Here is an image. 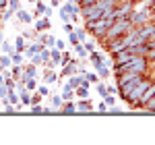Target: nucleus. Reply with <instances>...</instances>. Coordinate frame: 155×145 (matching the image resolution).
I'll return each instance as SVG.
<instances>
[{"label":"nucleus","mask_w":155,"mask_h":145,"mask_svg":"<svg viewBox=\"0 0 155 145\" xmlns=\"http://www.w3.org/2000/svg\"><path fill=\"white\" fill-rule=\"evenodd\" d=\"M147 60H149V69H155V48L147 52Z\"/></svg>","instance_id":"obj_34"},{"label":"nucleus","mask_w":155,"mask_h":145,"mask_svg":"<svg viewBox=\"0 0 155 145\" xmlns=\"http://www.w3.org/2000/svg\"><path fill=\"white\" fill-rule=\"evenodd\" d=\"M48 29H52V21H50V17H39V19H35V31H48Z\"/></svg>","instance_id":"obj_10"},{"label":"nucleus","mask_w":155,"mask_h":145,"mask_svg":"<svg viewBox=\"0 0 155 145\" xmlns=\"http://www.w3.org/2000/svg\"><path fill=\"white\" fill-rule=\"evenodd\" d=\"M11 77H15V79H19L21 77V72H23V64H11Z\"/></svg>","instance_id":"obj_24"},{"label":"nucleus","mask_w":155,"mask_h":145,"mask_svg":"<svg viewBox=\"0 0 155 145\" xmlns=\"http://www.w3.org/2000/svg\"><path fill=\"white\" fill-rule=\"evenodd\" d=\"M95 72L99 75V79H107L112 71H110V66H107L104 60H99V62H95Z\"/></svg>","instance_id":"obj_13"},{"label":"nucleus","mask_w":155,"mask_h":145,"mask_svg":"<svg viewBox=\"0 0 155 145\" xmlns=\"http://www.w3.org/2000/svg\"><path fill=\"white\" fill-rule=\"evenodd\" d=\"M68 42H71L72 46H74V44H79V39H77V35H74V31H72V33H68Z\"/></svg>","instance_id":"obj_52"},{"label":"nucleus","mask_w":155,"mask_h":145,"mask_svg":"<svg viewBox=\"0 0 155 145\" xmlns=\"http://www.w3.org/2000/svg\"><path fill=\"white\" fill-rule=\"evenodd\" d=\"M15 52H21V54L25 52V37L23 35H17V39H15Z\"/></svg>","instance_id":"obj_22"},{"label":"nucleus","mask_w":155,"mask_h":145,"mask_svg":"<svg viewBox=\"0 0 155 145\" xmlns=\"http://www.w3.org/2000/svg\"><path fill=\"white\" fill-rule=\"evenodd\" d=\"M15 15H17V21H19V23H23V25H29L31 21H33V15H31L29 11H25V8H19Z\"/></svg>","instance_id":"obj_12"},{"label":"nucleus","mask_w":155,"mask_h":145,"mask_svg":"<svg viewBox=\"0 0 155 145\" xmlns=\"http://www.w3.org/2000/svg\"><path fill=\"white\" fill-rule=\"evenodd\" d=\"M0 39H2V35H0Z\"/></svg>","instance_id":"obj_57"},{"label":"nucleus","mask_w":155,"mask_h":145,"mask_svg":"<svg viewBox=\"0 0 155 145\" xmlns=\"http://www.w3.org/2000/svg\"><path fill=\"white\" fill-rule=\"evenodd\" d=\"M128 29H132V23L128 21V17H124V19H116L114 23L107 27V31L104 33V37H101V42L106 44V42H110V39H116V37H122Z\"/></svg>","instance_id":"obj_1"},{"label":"nucleus","mask_w":155,"mask_h":145,"mask_svg":"<svg viewBox=\"0 0 155 145\" xmlns=\"http://www.w3.org/2000/svg\"><path fill=\"white\" fill-rule=\"evenodd\" d=\"M60 19H62V23L64 21H71V12L66 8V4H60Z\"/></svg>","instance_id":"obj_26"},{"label":"nucleus","mask_w":155,"mask_h":145,"mask_svg":"<svg viewBox=\"0 0 155 145\" xmlns=\"http://www.w3.org/2000/svg\"><path fill=\"white\" fill-rule=\"evenodd\" d=\"M8 8L17 12L19 8H21V0H8Z\"/></svg>","instance_id":"obj_42"},{"label":"nucleus","mask_w":155,"mask_h":145,"mask_svg":"<svg viewBox=\"0 0 155 145\" xmlns=\"http://www.w3.org/2000/svg\"><path fill=\"white\" fill-rule=\"evenodd\" d=\"M60 114H77V106H74V102H72V99L64 102L62 108H60Z\"/></svg>","instance_id":"obj_16"},{"label":"nucleus","mask_w":155,"mask_h":145,"mask_svg":"<svg viewBox=\"0 0 155 145\" xmlns=\"http://www.w3.org/2000/svg\"><path fill=\"white\" fill-rule=\"evenodd\" d=\"M35 87H37L35 79H27V81H25V89H27V91H35Z\"/></svg>","instance_id":"obj_35"},{"label":"nucleus","mask_w":155,"mask_h":145,"mask_svg":"<svg viewBox=\"0 0 155 145\" xmlns=\"http://www.w3.org/2000/svg\"><path fill=\"white\" fill-rule=\"evenodd\" d=\"M41 112H44L41 104H31V114H41Z\"/></svg>","instance_id":"obj_46"},{"label":"nucleus","mask_w":155,"mask_h":145,"mask_svg":"<svg viewBox=\"0 0 155 145\" xmlns=\"http://www.w3.org/2000/svg\"><path fill=\"white\" fill-rule=\"evenodd\" d=\"M145 112H151V114H155V96L151 97V99H149V102H147V106H145Z\"/></svg>","instance_id":"obj_36"},{"label":"nucleus","mask_w":155,"mask_h":145,"mask_svg":"<svg viewBox=\"0 0 155 145\" xmlns=\"http://www.w3.org/2000/svg\"><path fill=\"white\" fill-rule=\"evenodd\" d=\"M12 15H15V11H11V8H2V19H0V21H2V23H4V21H11Z\"/></svg>","instance_id":"obj_32"},{"label":"nucleus","mask_w":155,"mask_h":145,"mask_svg":"<svg viewBox=\"0 0 155 145\" xmlns=\"http://www.w3.org/2000/svg\"><path fill=\"white\" fill-rule=\"evenodd\" d=\"M12 52H15V44L6 42V39H2V54H8V56H11Z\"/></svg>","instance_id":"obj_25"},{"label":"nucleus","mask_w":155,"mask_h":145,"mask_svg":"<svg viewBox=\"0 0 155 145\" xmlns=\"http://www.w3.org/2000/svg\"><path fill=\"white\" fill-rule=\"evenodd\" d=\"M50 102H52V108H54V112H56V114H60V108H62L64 99H62L60 96H52V97H50Z\"/></svg>","instance_id":"obj_19"},{"label":"nucleus","mask_w":155,"mask_h":145,"mask_svg":"<svg viewBox=\"0 0 155 145\" xmlns=\"http://www.w3.org/2000/svg\"><path fill=\"white\" fill-rule=\"evenodd\" d=\"M50 4H52V6H60V4H62V0H50Z\"/></svg>","instance_id":"obj_53"},{"label":"nucleus","mask_w":155,"mask_h":145,"mask_svg":"<svg viewBox=\"0 0 155 145\" xmlns=\"http://www.w3.org/2000/svg\"><path fill=\"white\" fill-rule=\"evenodd\" d=\"M97 110H99L101 114H104V112H107V106H106V102H104V99H101V102L97 104Z\"/></svg>","instance_id":"obj_49"},{"label":"nucleus","mask_w":155,"mask_h":145,"mask_svg":"<svg viewBox=\"0 0 155 145\" xmlns=\"http://www.w3.org/2000/svg\"><path fill=\"white\" fill-rule=\"evenodd\" d=\"M112 23H114V21H107V19H104V17H101V19H95V21H87V23H85V27H87V31H91L97 39H101V37H104V33L107 31V27H110Z\"/></svg>","instance_id":"obj_3"},{"label":"nucleus","mask_w":155,"mask_h":145,"mask_svg":"<svg viewBox=\"0 0 155 145\" xmlns=\"http://www.w3.org/2000/svg\"><path fill=\"white\" fill-rule=\"evenodd\" d=\"M35 91H37V93H39L41 97H50V87H48L46 83H44V85H37Z\"/></svg>","instance_id":"obj_27"},{"label":"nucleus","mask_w":155,"mask_h":145,"mask_svg":"<svg viewBox=\"0 0 155 145\" xmlns=\"http://www.w3.org/2000/svg\"><path fill=\"white\" fill-rule=\"evenodd\" d=\"M81 44L85 46V50H87V52H93V50H97V48H95V42H91V39H85V42H81Z\"/></svg>","instance_id":"obj_39"},{"label":"nucleus","mask_w":155,"mask_h":145,"mask_svg":"<svg viewBox=\"0 0 155 145\" xmlns=\"http://www.w3.org/2000/svg\"><path fill=\"white\" fill-rule=\"evenodd\" d=\"M137 33H139V37L143 39V44L147 42V39L155 37V19L153 21H147V23H143V25H139V27H137Z\"/></svg>","instance_id":"obj_6"},{"label":"nucleus","mask_w":155,"mask_h":145,"mask_svg":"<svg viewBox=\"0 0 155 145\" xmlns=\"http://www.w3.org/2000/svg\"><path fill=\"white\" fill-rule=\"evenodd\" d=\"M104 102H106V106H107V108L116 106V97L112 96V93H106V96H104Z\"/></svg>","instance_id":"obj_33"},{"label":"nucleus","mask_w":155,"mask_h":145,"mask_svg":"<svg viewBox=\"0 0 155 145\" xmlns=\"http://www.w3.org/2000/svg\"><path fill=\"white\" fill-rule=\"evenodd\" d=\"M130 56H132V52L128 48H124V50H120V52H114L112 60H114V64H124V62L130 60Z\"/></svg>","instance_id":"obj_7"},{"label":"nucleus","mask_w":155,"mask_h":145,"mask_svg":"<svg viewBox=\"0 0 155 145\" xmlns=\"http://www.w3.org/2000/svg\"><path fill=\"white\" fill-rule=\"evenodd\" d=\"M62 31L68 35V33H72L74 31V25H72V21H64V27H62Z\"/></svg>","instance_id":"obj_40"},{"label":"nucleus","mask_w":155,"mask_h":145,"mask_svg":"<svg viewBox=\"0 0 155 145\" xmlns=\"http://www.w3.org/2000/svg\"><path fill=\"white\" fill-rule=\"evenodd\" d=\"M35 39H37V42H41L46 48H54V44H56V37L50 35V33H44V31H39V33L35 35Z\"/></svg>","instance_id":"obj_9"},{"label":"nucleus","mask_w":155,"mask_h":145,"mask_svg":"<svg viewBox=\"0 0 155 145\" xmlns=\"http://www.w3.org/2000/svg\"><path fill=\"white\" fill-rule=\"evenodd\" d=\"M54 48H58L60 52H64V50H68V46H66V42H64V39H56Z\"/></svg>","instance_id":"obj_43"},{"label":"nucleus","mask_w":155,"mask_h":145,"mask_svg":"<svg viewBox=\"0 0 155 145\" xmlns=\"http://www.w3.org/2000/svg\"><path fill=\"white\" fill-rule=\"evenodd\" d=\"M35 35H37L35 31H23V37H25V39H35Z\"/></svg>","instance_id":"obj_47"},{"label":"nucleus","mask_w":155,"mask_h":145,"mask_svg":"<svg viewBox=\"0 0 155 145\" xmlns=\"http://www.w3.org/2000/svg\"><path fill=\"white\" fill-rule=\"evenodd\" d=\"M74 106H77V112H91V110H93V102H91L89 97H85L81 102H77Z\"/></svg>","instance_id":"obj_15"},{"label":"nucleus","mask_w":155,"mask_h":145,"mask_svg":"<svg viewBox=\"0 0 155 145\" xmlns=\"http://www.w3.org/2000/svg\"><path fill=\"white\" fill-rule=\"evenodd\" d=\"M87 58H89V60L93 62V64H95V62H99V60H104V56H101V54H99L97 50H93V52H89V56H87Z\"/></svg>","instance_id":"obj_30"},{"label":"nucleus","mask_w":155,"mask_h":145,"mask_svg":"<svg viewBox=\"0 0 155 145\" xmlns=\"http://www.w3.org/2000/svg\"><path fill=\"white\" fill-rule=\"evenodd\" d=\"M95 87H97V93H99V97H104L107 93V85L106 83H95Z\"/></svg>","instance_id":"obj_38"},{"label":"nucleus","mask_w":155,"mask_h":145,"mask_svg":"<svg viewBox=\"0 0 155 145\" xmlns=\"http://www.w3.org/2000/svg\"><path fill=\"white\" fill-rule=\"evenodd\" d=\"M153 96H155V81H151V83L147 85V89L143 91V96L139 97V99H137V104L132 106V110H143L145 106H147V102H149Z\"/></svg>","instance_id":"obj_5"},{"label":"nucleus","mask_w":155,"mask_h":145,"mask_svg":"<svg viewBox=\"0 0 155 145\" xmlns=\"http://www.w3.org/2000/svg\"><path fill=\"white\" fill-rule=\"evenodd\" d=\"M60 97L64 99V102H68V99H74V89H71L68 85H62V93H60Z\"/></svg>","instance_id":"obj_17"},{"label":"nucleus","mask_w":155,"mask_h":145,"mask_svg":"<svg viewBox=\"0 0 155 145\" xmlns=\"http://www.w3.org/2000/svg\"><path fill=\"white\" fill-rule=\"evenodd\" d=\"M29 2H31V4H35V2H37V0H29Z\"/></svg>","instance_id":"obj_55"},{"label":"nucleus","mask_w":155,"mask_h":145,"mask_svg":"<svg viewBox=\"0 0 155 145\" xmlns=\"http://www.w3.org/2000/svg\"><path fill=\"white\" fill-rule=\"evenodd\" d=\"M85 79H87V81H89V83H99V75H97V72H87L85 71Z\"/></svg>","instance_id":"obj_28"},{"label":"nucleus","mask_w":155,"mask_h":145,"mask_svg":"<svg viewBox=\"0 0 155 145\" xmlns=\"http://www.w3.org/2000/svg\"><path fill=\"white\" fill-rule=\"evenodd\" d=\"M29 62H31V64H35V66H39V64H44V60H41V56H39V52H37V54H33V56H29Z\"/></svg>","instance_id":"obj_37"},{"label":"nucleus","mask_w":155,"mask_h":145,"mask_svg":"<svg viewBox=\"0 0 155 145\" xmlns=\"http://www.w3.org/2000/svg\"><path fill=\"white\" fill-rule=\"evenodd\" d=\"M79 62L77 60H68L62 64V71H60V77H68V75H74V72H79Z\"/></svg>","instance_id":"obj_8"},{"label":"nucleus","mask_w":155,"mask_h":145,"mask_svg":"<svg viewBox=\"0 0 155 145\" xmlns=\"http://www.w3.org/2000/svg\"><path fill=\"white\" fill-rule=\"evenodd\" d=\"M153 19H155V6L139 8V11H132L128 15V21L132 23V27H139V25L147 23V21H153Z\"/></svg>","instance_id":"obj_2"},{"label":"nucleus","mask_w":155,"mask_h":145,"mask_svg":"<svg viewBox=\"0 0 155 145\" xmlns=\"http://www.w3.org/2000/svg\"><path fill=\"white\" fill-rule=\"evenodd\" d=\"M74 52H77V56H79V58H83V60L89 56V52L85 50V46L81 44V42H79V44H74Z\"/></svg>","instance_id":"obj_20"},{"label":"nucleus","mask_w":155,"mask_h":145,"mask_svg":"<svg viewBox=\"0 0 155 145\" xmlns=\"http://www.w3.org/2000/svg\"><path fill=\"white\" fill-rule=\"evenodd\" d=\"M79 6H85V4H93V2H97V0H74Z\"/></svg>","instance_id":"obj_51"},{"label":"nucleus","mask_w":155,"mask_h":145,"mask_svg":"<svg viewBox=\"0 0 155 145\" xmlns=\"http://www.w3.org/2000/svg\"><path fill=\"white\" fill-rule=\"evenodd\" d=\"M81 19H83L85 23H87V21H95V19H101V8L97 6V2L81 6Z\"/></svg>","instance_id":"obj_4"},{"label":"nucleus","mask_w":155,"mask_h":145,"mask_svg":"<svg viewBox=\"0 0 155 145\" xmlns=\"http://www.w3.org/2000/svg\"><path fill=\"white\" fill-rule=\"evenodd\" d=\"M0 83H4V72L0 71Z\"/></svg>","instance_id":"obj_54"},{"label":"nucleus","mask_w":155,"mask_h":145,"mask_svg":"<svg viewBox=\"0 0 155 145\" xmlns=\"http://www.w3.org/2000/svg\"><path fill=\"white\" fill-rule=\"evenodd\" d=\"M0 19H2V11H0Z\"/></svg>","instance_id":"obj_56"},{"label":"nucleus","mask_w":155,"mask_h":145,"mask_svg":"<svg viewBox=\"0 0 155 145\" xmlns=\"http://www.w3.org/2000/svg\"><path fill=\"white\" fill-rule=\"evenodd\" d=\"M74 96H79L81 99H85V97H89V87H85V85H79V87L74 89Z\"/></svg>","instance_id":"obj_23"},{"label":"nucleus","mask_w":155,"mask_h":145,"mask_svg":"<svg viewBox=\"0 0 155 145\" xmlns=\"http://www.w3.org/2000/svg\"><path fill=\"white\" fill-rule=\"evenodd\" d=\"M41 48H44V44L37 42V39H33L29 46H25V56L29 58V56H33V54H37V52H41Z\"/></svg>","instance_id":"obj_11"},{"label":"nucleus","mask_w":155,"mask_h":145,"mask_svg":"<svg viewBox=\"0 0 155 145\" xmlns=\"http://www.w3.org/2000/svg\"><path fill=\"white\" fill-rule=\"evenodd\" d=\"M11 56L8 54H0V71H4V69H11Z\"/></svg>","instance_id":"obj_21"},{"label":"nucleus","mask_w":155,"mask_h":145,"mask_svg":"<svg viewBox=\"0 0 155 145\" xmlns=\"http://www.w3.org/2000/svg\"><path fill=\"white\" fill-rule=\"evenodd\" d=\"M41 99H44V97L39 96L37 91H31V104H41Z\"/></svg>","instance_id":"obj_45"},{"label":"nucleus","mask_w":155,"mask_h":145,"mask_svg":"<svg viewBox=\"0 0 155 145\" xmlns=\"http://www.w3.org/2000/svg\"><path fill=\"white\" fill-rule=\"evenodd\" d=\"M107 93L116 96V93H118V85H107Z\"/></svg>","instance_id":"obj_48"},{"label":"nucleus","mask_w":155,"mask_h":145,"mask_svg":"<svg viewBox=\"0 0 155 145\" xmlns=\"http://www.w3.org/2000/svg\"><path fill=\"white\" fill-rule=\"evenodd\" d=\"M74 35H77L79 42H85V39H87V31H85V29H74Z\"/></svg>","instance_id":"obj_41"},{"label":"nucleus","mask_w":155,"mask_h":145,"mask_svg":"<svg viewBox=\"0 0 155 145\" xmlns=\"http://www.w3.org/2000/svg\"><path fill=\"white\" fill-rule=\"evenodd\" d=\"M11 62L12 64H23V54H21V52H12L11 54Z\"/></svg>","instance_id":"obj_29"},{"label":"nucleus","mask_w":155,"mask_h":145,"mask_svg":"<svg viewBox=\"0 0 155 145\" xmlns=\"http://www.w3.org/2000/svg\"><path fill=\"white\" fill-rule=\"evenodd\" d=\"M56 81H58V75L54 72V69H46V66H44V83L54 85Z\"/></svg>","instance_id":"obj_14"},{"label":"nucleus","mask_w":155,"mask_h":145,"mask_svg":"<svg viewBox=\"0 0 155 145\" xmlns=\"http://www.w3.org/2000/svg\"><path fill=\"white\" fill-rule=\"evenodd\" d=\"M145 46H147V50H153V48H155V37L147 39V42H145Z\"/></svg>","instance_id":"obj_50"},{"label":"nucleus","mask_w":155,"mask_h":145,"mask_svg":"<svg viewBox=\"0 0 155 145\" xmlns=\"http://www.w3.org/2000/svg\"><path fill=\"white\" fill-rule=\"evenodd\" d=\"M46 8H48V4H46L44 0H37V2H35V12L44 15V12H46Z\"/></svg>","instance_id":"obj_31"},{"label":"nucleus","mask_w":155,"mask_h":145,"mask_svg":"<svg viewBox=\"0 0 155 145\" xmlns=\"http://www.w3.org/2000/svg\"><path fill=\"white\" fill-rule=\"evenodd\" d=\"M19 102H21L23 106H31V91L21 89V91H19Z\"/></svg>","instance_id":"obj_18"},{"label":"nucleus","mask_w":155,"mask_h":145,"mask_svg":"<svg viewBox=\"0 0 155 145\" xmlns=\"http://www.w3.org/2000/svg\"><path fill=\"white\" fill-rule=\"evenodd\" d=\"M6 96H8V87L6 83H0V99H6Z\"/></svg>","instance_id":"obj_44"}]
</instances>
